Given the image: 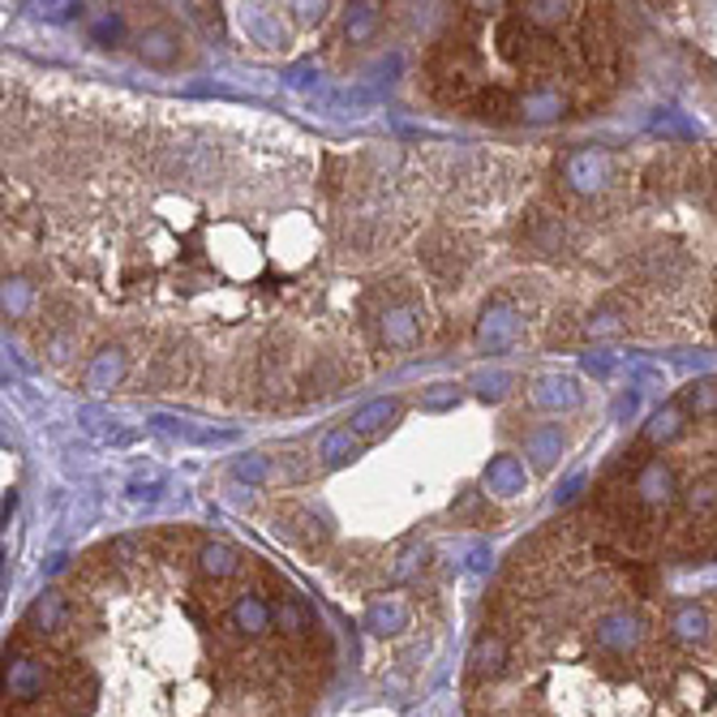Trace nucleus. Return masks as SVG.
<instances>
[{
    "instance_id": "nucleus-1",
    "label": "nucleus",
    "mask_w": 717,
    "mask_h": 717,
    "mask_svg": "<svg viewBox=\"0 0 717 717\" xmlns=\"http://www.w3.org/2000/svg\"><path fill=\"white\" fill-rule=\"evenodd\" d=\"M194 533L125 537L43 588L4 645V717H314L340 649L275 567L220 580Z\"/></svg>"
},
{
    "instance_id": "nucleus-6",
    "label": "nucleus",
    "mask_w": 717,
    "mask_h": 717,
    "mask_svg": "<svg viewBox=\"0 0 717 717\" xmlns=\"http://www.w3.org/2000/svg\"><path fill=\"white\" fill-rule=\"evenodd\" d=\"M142 57L151 61V65H168L172 57H176V31H147L142 34Z\"/></svg>"
},
{
    "instance_id": "nucleus-5",
    "label": "nucleus",
    "mask_w": 717,
    "mask_h": 717,
    "mask_svg": "<svg viewBox=\"0 0 717 717\" xmlns=\"http://www.w3.org/2000/svg\"><path fill=\"white\" fill-rule=\"evenodd\" d=\"M684 503H687V512H691V516H714L717 512V477L714 473L696 477V482L684 489Z\"/></svg>"
},
{
    "instance_id": "nucleus-2",
    "label": "nucleus",
    "mask_w": 717,
    "mask_h": 717,
    "mask_svg": "<svg viewBox=\"0 0 717 717\" xmlns=\"http://www.w3.org/2000/svg\"><path fill=\"white\" fill-rule=\"evenodd\" d=\"M563 185L580 198L602 194V190L610 185V155H606V151H597V147H580V151H572V155L563 160Z\"/></svg>"
},
{
    "instance_id": "nucleus-4",
    "label": "nucleus",
    "mask_w": 717,
    "mask_h": 717,
    "mask_svg": "<svg viewBox=\"0 0 717 717\" xmlns=\"http://www.w3.org/2000/svg\"><path fill=\"white\" fill-rule=\"evenodd\" d=\"M679 434H684V408L679 404H662L645 422V443H653V447H662V443H670Z\"/></svg>"
},
{
    "instance_id": "nucleus-3",
    "label": "nucleus",
    "mask_w": 717,
    "mask_h": 717,
    "mask_svg": "<svg viewBox=\"0 0 717 717\" xmlns=\"http://www.w3.org/2000/svg\"><path fill=\"white\" fill-rule=\"evenodd\" d=\"M636 494L640 503L649 507H670L679 498V482H675V468L666 460H649L640 473H636Z\"/></svg>"
},
{
    "instance_id": "nucleus-7",
    "label": "nucleus",
    "mask_w": 717,
    "mask_h": 717,
    "mask_svg": "<svg viewBox=\"0 0 717 717\" xmlns=\"http://www.w3.org/2000/svg\"><path fill=\"white\" fill-rule=\"evenodd\" d=\"M687 408H691L696 417H717V383L714 378H705V383H696V387L687 392Z\"/></svg>"
}]
</instances>
